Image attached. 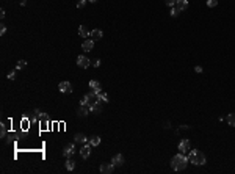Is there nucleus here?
<instances>
[{
    "label": "nucleus",
    "instance_id": "nucleus-1",
    "mask_svg": "<svg viewBox=\"0 0 235 174\" xmlns=\"http://www.w3.org/2000/svg\"><path fill=\"white\" fill-rule=\"evenodd\" d=\"M187 163H188V157H187V154H182V152L176 154L171 158V168L174 171H183L187 168Z\"/></svg>",
    "mask_w": 235,
    "mask_h": 174
},
{
    "label": "nucleus",
    "instance_id": "nucleus-2",
    "mask_svg": "<svg viewBox=\"0 0 235 174\" xmlns=\"http://www.w3.org/2000/svg\"><path fill=\"white\" fill-rule=\"evenodd\" d=\"M188 162L196 165V166H202V165L207 163V158L204 152H201V151H190V155H188Z\"/></svg>",
    "mask_w": 235,
    "mask_h": 174
},
{
    "label": "nucleus",
    "instance_id": "nucleus-3",
    "mask_svg": "<svg viewBox=\"0 0 235 174\" xmlns=\"http://www.w3.org/2000/svg\"><path fill=\"white\" fill-rule=\"evenodd\" d=\"M99 100H101V97H99V93H96V91H89L88 94H85L83 96V99L80 100V105H89V107H91L93 104H96V102H99Z\"/></svg>",
    "mask_w": 235,
    "mask_h": 174
},
{
    "label": "nucleus",
    "instance_id": "nucleus-4",
    "mask_svg": "<svg viewBox=\"0 0 235 174\" xmlns=\"http://www.w3.org/2000/svg\"><path fill=\"white\" fill-rule=\"evenodd\" d=\"M190 151H191V143H190V140L183 138V140L179 143V152H182V154H188Z\"/></svg>",
    "mask_w": 235,
    "mask_h": 174
},
{
    "label": "nucleus",
    "instance_id": "nucleus-5",
    "mask_svg": "<svg viewBox=\"0 0 235 174\" xmlns=\"http://www.w3.org/2000/svg\"><path fill=\"white\" fill-rule=\"evenodd\" d=\"M89 65H91V61H89V58H86L85 55H80V57L77 58V66L82 67V69H86V67H89Z\"/></svg>",
    "mask_w": 235,
    "mask_h": 174
},
{
    "label": "nucleus",
    "instance_id": "nucleus-6",
    "mask_svg": "<svg viewBox=\"0 0 235 174\" xmlns=\"http://www.w3.org/2000/svg\"><path fill=\"white\" fill-rule=\"evenodd\" d=\"M91 148H93V146L89 144V143H85L82 148H80V155H82V158L86 160L89 155H91Z\"/></svg>",
    "mask_w": 235,
    "mask_h": 174
},
{
    "label": "nucleus",
    "instance_id": "nucleus-7",
    "mask_svg": "<svg viewBox=\"0 0 235 174\" xmlns=\"http://www.w3.org/2000/svg\"><path fill=\"white\" fill-rule=\"evenodd\" d=\"M99 171H101L102 174H111L113 171H115V165L113 163H101Z\"/></svg>",
    "mask_w": 235,
    "mask_h": 174
},
{
    "label": "nucleus",
    "instance_id": "nucleus-8",
    "mask_svg": "<svg viewBox=\"0 0 235 174\" xmlns=\"http://www.w3.org/2000/svg\"><path fill=\"white\" fill-rule=\"evenodd\" d=\"M58 88H60V93H64V94L72 93V85L69 83V82H60Z\"/></svg>",
    "mask_w": 235,
    "mask_h": 174
},
{
    "label": "nucleus",
    "instance_id": "nucleus-9",
    "mask_svg": "<svg viewBox=\"0 0 235 174\" xmlns=\"http://www.w3.org/2000/svg\"><path fill=\"white\" fill-rule=\"evenodd\" d=\"M91 113V110H89V105H80V108L77 110V116L79 118H85V116H88V114Z\"/></svg>",
    "mask_w": 235,
    "mask_h": 174
},
{
    "label": "nucleus",
    "instance_id": "nucleus-10",
    "mask_svg": "<svg viewBox=\"0 0 235 174\" xmlns=\"http://www.w3.org/2000/svg\"><path fill=\"white\" fill-rule=\"evenodd\" d=\"M74 152H75V144L74 143H69L64 148V151H63V155H64L66 158H71L72 155H74Z\"/></svg>",
    "mask_w": 235,
    "mask_h": 174
},
{
    "label": "nucleus",
    "instance_id": "nucleus-11",
    "mask_svg": "<svg viewBox=\"0 0 235 174\" xmlns=\"http://www.w3.org/2000/svg\"><path fill=\"white\" fill-rule=\"evenodd\" d=\"M177 10L182 13L185 10H188V0H176V5H174Z\"/></svg>",
    "mask_w": 235,
    "mask_h": 174
},
{
    "label": "nucleus",
    "instance_id": "nucleus-12",
    "mask_svg": "<svg viewBox=\"0 0 235 174\" xmlns=\"http://www.w3.org/2000/svg\"><path fill=\"white\" fill-rule=\"evenodd\" d=\"M82 49L85 50V52H91V50L94 49V39H85L83 44H82Z\"/></svg>",
    "mask_w": 235,
    "mask_h": 174
},
{
    "label": "nucleus",
    "instance_id": "nucleus-13",
    "mask_svg": "<svg viewBox=\"0 0 235 174\" xmlns=\"http://www.w3.org/2000/svg\"><path fill=\"white\" fill-rule=\"evenodd\" d=\"M89 36H91V39L94 41H99V39H102V36H103V31L102 30H99V28H94L89 31Z\"/></svg>",
    "mask_w": 235,
    "mask_h": 174
},
{
    "label": "nucleus",
    "instance_id": "nucleus-14",
    "mask_svg": "<svg viewBox=\"0 0 235 174\" xmlns=\"http://www.w3.org/2000/svg\"><path fill=\"white\" fill-rule=\"evenodd\" d=\"M102 100H99V102H96V104H93L91 107H89V110H91V113H96V114H99V113H102V110H103V107H102Z\"/></svg>",
    "mask_w": 235,
    "mask_h": 174
},
{
    "label": "nucleus",
    "instance_id": "nucleus-15",
    "mask_svg": "<svg viewBox=\"0 0 235 174\" xmlns=\"http://www.w3.org/2000/svg\"><path fill=\"white\" fill-rule=\"evenodd\" d=\"M111 163L115 165V166H122V165H124V157H122V154H116L115 157L111 158Z\"/></svg>",
    "mask_w": 235,
    "mask_h": 174
},
{
    "label": "nucleus",
    "instance_id": "nucleus-16",
    "mask_svg": "<svg viewBox=\"0 0 235 174\" xmlns=\"http://www.w3.org/2000/svg\"><path fill=\"white\" fill-rule=\"evenodd\" d=\"M89 88H91L93 91H96V93H101L102 85H101V82H97V80H91L89 82Z\"/></svg>",
    "mask_w": 235,
    "mask_h": 174
},
{
    "label": "nucleus",
    "instance_id": "nucleus-17",
    "mask_svg": "<svg viewBox=\"0 0 235 174\" xmlns=\"http://www.w3.org/2000/svg\"><path fill=\"white\" fill-rule=\"evenodd\" d=\"M74 141H75V143L85 144V143H88V138H86L83 134H75V135H74Z\"/></svg>",
    "mask_w": 235,
    "mask_h": 174
},
{
    "label": "nucleus",
    "instance_id": "nucleus-18",
    "mask_svg": "<svg viewBox=\"0 0 235 174\" xmlns=\"http://www.w3.org/2000/svg\"><path fill=\"white\" fill-rule=\"evenodd\" d=\"M88 143L93 146V148H96V146L101 144V136H97V135H94V136H89L88 138Z\"/></svg>",
    "mask_w": 235,
    "mask_h": 174
},
{
    "label": "nucleus",
    "instance_id": "nucleus-19",
    "mask_svg": "<svg viewBox=\"0 0 235 174\" xmlns=\"http://www.w3.org/2000/svg\"><path fill=\"white\" fill-rule=\"evenodd\" d=\"M226 121H227V124H229V126L235 127V113H229L227 116H226Z\"/></svg>",
    "mask_w": 235,
    "mask_h": 174
},
{
    "label": "nucleus",
    "instance_id": "nucleus-20",
    "mask_svg": "<svg viewBox=\"0 0 235 174\" xmlns=\"http://www.w3.org/2000/svg\"><path fill=\"white\" fill-rule=\"evenodd\" d=\"M79 35L82 36V38H88V36H89V31L86 30V27H85V25H80V28H79Z\"/></svg>",
    "mask_w": 235,
    "mask_h": 174
},
{
    "label": "nucleus",
    "instance_id": "nucleus-21",
    "mask_svg": "<svg viewBox=\"0 0 235 174\" xmlns=\"http://www.w3.org/2000/svg\"><path fill=\"white\" fill-rule=\"evenodd\" d=\"M74 168H75V162L71 160V158H67L66 160V169L67 171H74Z\"/></svg>",
    "mask_w": 235,
    "mask_h": 174
},
{
    "label": "nucleus",
    "instance_id": "nucleus-22",
    "mask_svg": "<svg viewBox=\"0 0 235 174\" xmlns=\"http://www.w3.org/2000/svg\"><path fill=\"white\" fill-rule=\"evenodd\" d=\"M99 97H101V100L103 104H107V102H110V100H108V96L103 93V91H101V93H99Z\"/></svg>",
    "mask_w": 235,
    "mask_h": 174
},
{
    "label": "nucleus",
    "instance_id": "nucleus-23",
    "mask_svg": "<svg viewBox=\"0 0 235 174\" xmlns=\"http://www.w3.org/2000/svg\"><path fill=\"white\" fill-rule=\"evenodd\" d=\"M25 66H27V61H25V60H21V61H17L16 69H17V71H19V69H24Z\"/></svg>",
    "mask_w": 235,
    "mask_h": 174
},
{
    "label": "nucleus",
    "instance_id": "nucleus-24",
    "mask_svg": "<svg viewBox=\"0 0 235 174\" xmlns=\"http://www.w3.org/2000/svg\"><path fill=\"white\" fill-rule=\"evenodd\" d=\"M0 136H2V138L6 136V126L5 124H0Z\"/></svg>",
    "mask_w": 235,
    "mask_h": 174
},
{
    "label": "nucleus",
    "instance_id": "nucleus-25",
    "mask_svg": "<svg viewBox=\"0 0 235 174\" xmlns=\"http://www.w3.org/2000/svg\"><path fill=\"white\" fill-rule=\"evenodd\" d=\"M169 14H171V17H177V16L180 14V11H179L176 6H173V8H171V13H169Z\"/></svg>",
    "mask_w": 235,
    "mask_h": 174
},
{
    "label": "nucleus",
    "instance_id": "nucleus-26",
    "mask_svg": "<svg viewBox=\"0 0 235 174\" xmlns=\"http://www.w3.org/2000/svg\"><path fill=\"white\" fill-rule=\"evenodd\" d=\"M218 5V0H207V6L209 8H215Z\"/></svg>",
    "mask_w": 235,
    "mask_h": 174
},
{
    "label": "nucleus",
    "instance_id": "nucleus-27",
    "mask_svg": "<svg viewBox=\"0 0 235 174\" xmlns=\"http://www.w3.org/2000/svg\"><path fill=\"white\" fill-rule=\"evenodd\" d=\"M86 2H88V0H80V2L77 3V8H79V10H80V8H83L85 5H86Z\"/></svg>",
    "mask_w": 235,
    "mask_h": 174
},
{
    "label": "nucleus",
    "instance_id": "nucleus-28",
    "mask_svg": "<svg viewBox=\"0 0 235 174\" xmlns=\"http://www.w3.org/2000/svg\"><path fill=\"white\" fill-rule=\"evenodd\" d=\"M165 3H166L168 6H171V8H173V6L176 5V0H165Z\"/></svg>",
    "mask_w": 235,
    "mask_h": 174
},
{
    "label": "nucleus",
    "instance_id": "nucleus-29",
    "mask_svg": "<svg viewBox=\"0 0 235 174\" xmlns=\"http://www.w3.org/2000/svg\"><path fill=\"white\" fill-rule=\"evenodd\" d=\"M91 65L94 67H99V66H101V60H94V61H91Z\"/></svg>",
    "mask_w": 235,
    "mask_h": 174
},
{
    "label": "nucleus",
    "instance_id": "nucleus-30",
    "mask_svg": "<svg viewBox=\"0 0 235 174\" xmlns=\"http://www.w3.org/2000/svg\"><path fill=\"white\" fill-rule=\"evenodd\" d=\"M5 31H6V25H2V27H0V35H5Z\"/></svg>",
    "mask_w": 235,
    "mask_h": 174
},
{
    "label": "nucleus",
    "instance_id": "nucleus-31",
    "mask_svg": "<svg viewBox=\"0 0 235 174\" xmlns=\"http://www.w3.org/2000/svg\"><path fill=\"white\" fill-rule=\"evenodd\" d=\"M8 79H10V80H14V79H16V74H14V72H10V74H8Z\"/></svg>",
    "mask_w": 235,
    "mask_h": 174
},
{
    "label": "nucleus",
    "instance_id": "nucleus-32",
    "mask_svg": "<svg viewBox=\"0 0 235 174\" xmlns=\"http://www.w3.org/2000/svg\"><path fill=\"white\" fill-rule=\"evenodd\" d=\"M194 72H197V74H201V72H202V67H201V66H196V67H194Z\"/></svg>",
    "mask_w": 235,
    "mask_h": 174
},
{
    "label": "nucleus",
    "instance_id": "nucleus-33",
    "mask_svg": "<svg viewBox=\"0 0 235 174\" xmlns=\"http://www.w3.org/2000/svg\"><path fill=\"white\" fill-rule=\"evenodd\" d=\"M0 17H2V19L5 17V10H0Z\"/></svg>",
    "mask_w": 235,
    "mask_h": 174
},
{
    "label": "nucleus",
    "instance_id": "nucleus-34",
    "mask_svg": "<svg viewBox=\"0 0 235 174\" xmlns=\"http://www.w3.org/2000/svg\"><path fill=\"white\" fill-rule=\"evenodd\" d=\"M21 5H22V6H25V5H27V0H21Z\"/></svg>",
    "mask_w": 235,
    "mask_h": 174
},
{
    "label": "nucleus",
    "instance_id": "nucleus-35",
    "mask_svg": "<svg viewBox=\"0 0 235 174\" xmlns=\"http://www.w3.org/2000/svg\"><path fill=\"white\" fill-rule=\"evenodd\" d=\"M88 2H89V3H96L97 0H88Z\"/></svg>",
    "mask_w": 235,
    "mask_h": 174
}]
</instances>
